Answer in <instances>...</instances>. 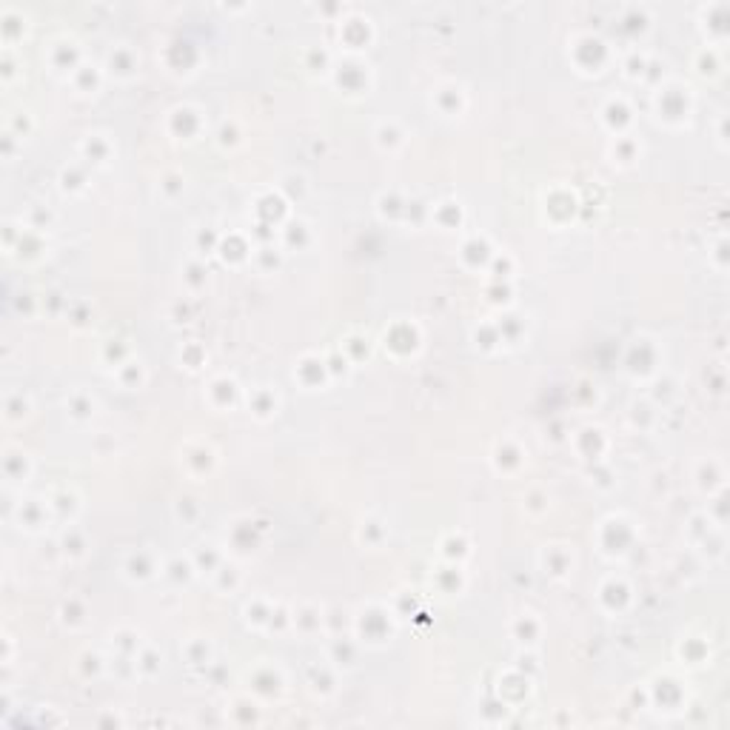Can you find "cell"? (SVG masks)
<instances>
[{"label": "cell", "mask_w": 730, "mask_h": 730, "mask_svg": "<svg viewBox=\"0 0 730 730\" xmlns=\"http://www.w3.org/2000/svg\"><path fill=\"white\" fill-rule=\"evenodd\" d=\"M40 508H43V505H40V499H26V502L21 499V505H18V522H21V528H23V525H26L29 530L40 528V525H43V519H46V516H40V513L35 516V511H40Z\"/></svg>", "instance_id": "6da1fadb"}]
</instances>
